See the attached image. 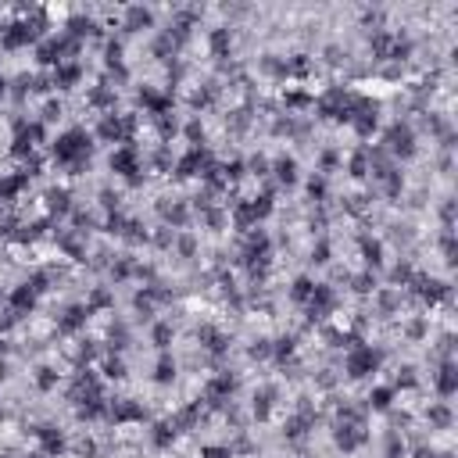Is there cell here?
Wrapping results in <instances>:
<instances>
[{
    "mask_svg": "<svg viewBox=\"0 0 458 458\" xmlns=\"http://www.w3.org/2000/svg\"><path fill=\"white\" fill-rule=\"evenodd\" d=\"M372 404H376V408H387V404H390V390H376V394H372Z\"/></svg>",
    "mask_w": 458,
    "mask_h": 458,
    "instance_id": "obj_24",
    "label": "cell"
},
{
    "mask_svg": "<svg viewBox=\"0 0 458 458\" xmlns=\"http://www.w3.org/2000/svg\"><path fill=\"white\" fill-rule=\"evenodd\" d=\"M108 376H126V369H122V362H108Z\"/></svg>",
    "mask_w": 458,
    "mask_h": 458,
    "instance_id": "obj_26",
    "label": "cell"
},
{
    "mask_svg": "<svg viewBox=\"0 0 458 458\" xmlns=\"http://www.w3.org/2000/svg\"><path fill=\"white\" fill-rule=\"evenodd\" d=\"M329 308H333L329 286H315V290H312V315H326Z\"/></svg>",
    "mask_w": 458,
    "mask_h": 458,
    "instance_id": "obj_4",
    "label": "cell"
},
{
    "mask_svg": "<svg viewBox=\"0 0 458 458\" xmlns=\"http://www.w3.org/2000/svg\"><path fill=\"white\" fill-rule=\"evenodd\" d=\"M32 301H36V290L25 283V286H18L15 294H11V308H15V315L18 312H25V308H32Z\"/></svg>",
    "mask_w": 458,
    "mask_h": 458,
    "instance_id": "obj_6",
    "label": "cell"
},
{
    "mask_svg": "<svg viewBox=\"0 0 458 458\" xmlns=\"http://www.w3.org/2000/svg\"><path fill=\"white\" fill-rule=\"evenodd\" d=\"M39 440H43V447H47V454H58V451L65 447V440H61V433H58V430H50V426H39Z\"/></svg>",
    "mask_w": 458,
    "mask_h": 458,
    "instance_id": "obj_7",
    "label": "cell"
},
{
    "mask_svg": "<svg viewBox=\"0 0 458 458\" xmlns=\"http://www.w3.org/2000/svg\"><path fill=\"white\" fill-rule=\"evenodd\" d=\"M454 387H458L454 369H451V365H444V372H440V394H454Z\"/></svg>",
    "mask_w": 458,
    "mask_h": 458,
    "instance_id": "obj_14",
    "label": "cell"
},
{
    "mask_svg": "<svg viewBox=\"0 0 458 458\" xmlns=\"http://www.w3.org/2000/svg\"><path fill=\"white\" fill-rule=\"evenodd\" d=\"M50 208H54V212H68V193L54 190V193H50Z\"/></svg>",
    "mask_w": 458,
    "mask_h": 458,
    "instance_id": "obj_22",
    "label": "cell"
},
{
    "mask_svg": "<svg viewBox=\"0 0 458 458\" xmlns=\"http://www.w3.org/2000/svg\"><path fill=\"white\" fill-rule=\"evenodd\" d=\"M212 43H215V50H219V54H222V50H226V32H222V29H219V32H215V39H212Z\"/></svg>",
    "mask_w": 458,
    "mask_h": 458,
    "instance_id": "obj_29",
    "label": "cell"
},
{
    "mask_svg": "<svg viewBox=\"0 0 458 458\" xmlns=\"http://www.w3.org/2000/svg\"><path fill=\"white\" fill-rule=\"evenodd\" d=\"M54 383V372L50 369H43V376H39V387H50Z\"/></svg>",
    "mask_w": 458,
    "mask_h": 458,
    "instance_id": "obj_30",
    "label": "cell"
},
{
    "mask_svg": "<svg viewBox=\"0 0 458 458\" xmlns=\"http://www.w3.org/2000/svg\"><path fill=\"white\" fill-rule=\"evenodd\" d=\"M154 340H158V347H169V340H172V329H169V326H158V329H154Z\"/></svg>",
    "mask_w": 458,
    "mask_h": 458,
    "instance_id": "obj_23",
    "label": "cell"
},
{
    "mask_svg": "<svg viewBox=\"0 0 458 458\" xmlns=\"http://www.w3.org/2000/svg\"><path fill=\"white\" fill-rule=\"evenodd\" d=\"M351 169H354V176H362V172H365V158H362V154L354 158V165H351Z\"/></svg>",
    "mask_w": 458,
    "mask_h": 458,
    "instance_id": "obj_31",
    "label": "cell"
},
{
    "mask_svg": "<svg viewBox=\"0 0 458 458\" xmlns=\"http://www.w3.org/2000/svg\"><path fill=\"white\" fill-rule=\"evenodd\" d=\"M376 362H380V358H376V351H372V347H354V354L347 358V372H351V376H365V372L376 369Z\"/></svg>",
    "mask_w": 458,
    "mask_h": 458,
    "instance_id": "obj_2",
    "label": "cell"
},
{
    "mask_svg": "<svg viewBox=\"0 0 458 458\" xmlns=\"http://www.w3.org/2000/svg\"><path fill=\"white\" fill-rule=\"evenodd\" d=\"M204 458H229V451H226V447H208Z\"/></svg>",
    "mask_w": 458,
    "mask_h": 458,
    "instance_id": "obj_28",
    "label": "cell"
},
{
    "mask_svg": "<svg viewBox=\"0 0 458 458\" xmlns=\"http://www.w3.org/2000/svg\"><path fill=\"white\" fill-rule=\"evenodd\" d=\"M430 419L444 426V423H447V408H433V412H430Z\"/></svg>",
    "mask_w": 458,
    "mask_h": 458,
    "instance_id": "obj_27",
    "label": "cell"
},
{
    "mask_svg": "<svg viewBox=\"0 0 458 458\" xmlns=\"http://www.w3.org/2000/svg\"><path fill=\"white\" fill-rule=\"evenodd\" d=\"M204 161H208L204 150H190V154L179 161V176H193V169H197V165H204Z\"/></svg>",
    "mask_w": 458,
    "mask_h": 458,
    "instance_id": "obj_9",
    "label": "cell"
},
{
    "mask_svg": "<svg viewBox=\"0 0 458 458\" xmlns=\"http://www.w3.org/2000/svg\"><path fill=\"white\" fill-rule=\"evenodd\" d=\"M229 390H233V380H229V376H219L212 387H208V394H212V397H222V394H229Z\"/></svg>",
    "mask_w": 458,
    "mask_h": 458,
    "instance_id": "obj_17",
    "label": "cell"
},
{
    "mask_svg": "<svg viewBox=\"0 0 458 458\" xmlns=\"http://www.w3.org/2000/svg\"><path fill=\"white\" fill-rule=\"evenodd\" d=\"M86 150H90V136L82 133V129H72V133H65L54 143V154L61 161H79V158H86Z\"/></svg>",
    "mask_w": 458,
    "mask_h": 458,
    "instance_id": "obj_1",
    "label": "cell"
},
{
    "mask_svg": "<svg viewBox=\"0 0 458 458\" xmlns=\"http://www.w3.org/2000/svg\"><path fill=\"white\" fill-rule=\"evenodd\" d=\"M79 79V68H61L58 72V82H75Z\"/></svg>",
    "mask_w": 458,
    "mask_h": 458,
    "instance_id": "obj_25",
    "label": "cell"
},
{
    "mask_svg": "<svg viewBox=\"0 0 458 458\" xmlns=\"http://www.w3.org/2000/svg\"><path fill=\"white\" fill-rule=\"evenodd\" d=\"M337 444H340L344 451H351V447H358V444H362V433H354L351 426H344V430L337 433Z\"/></svg>",
    "mask_w": 458,
    "mask_h": 458,
    "instance_id": "obj_12",
    "label": "cell"
},
{
    "mask_svg": "<svg viewBox=\"0 0 458 458\" xmlns=\"http://www.w3.org/2000/svg\"><path fill=\"white\" fill-rule=\"evenodd\" d=\"M111 169H118V172H126V176H133V172H136V154H133V147H126V150H118V154L111 158Z\"/></svg>",
    "mask_w": 458,
    "mask_h": 458,
    "instance_id": "obj_5",
    "label": "cell"
},
{
    "mask_svg": "<svg viewBox=\"0 0 458 458\" xmlns=\"http://www.w3.org/2000/svg\"><path fill=\"white\" fill-rule=\"evenodd\" d=\"M22 186H25V176H11V179H4V183H0V200L11 197V193H18Z\"/></svg>",
    "mask_w": 458,
    "mask_h": 458,
    "instance_id": "obj_13",
    "label": "cell"
},
{
    "mask_svg": "<svg viewBox=\"0 0 458 458\" xmlns=\"http://www.w3.org/2000/svg\"><path fill=\"white\" fill-rule=\"evenodd\" d=\"M276 172H279V179H283V183H290V179H294V161H290V158H283V161L276 165Z\"/></svg>",
    "mask_w": 458,
    "mask_h": 458,
    "instance_id": "obj_19",
    "label": "cell"
},
{
    "mask_svg": "<svg viewBox=\"0 0 458 458\" xmlns=\"http://www.w3.org/2000/svg\"><path fill=\"white\" fill-rule=\"evenodd\" d=\"M200 340H204V347H208V351H222V347H226V340L219 337V333H215L212 326H204V329H200Z\"/></svg>",
    "mask_w": 458,
    "mask_h": 458,
    "instance_id": "obj_11",
    "label": "cell"
},
{
    "mask_svg": "<svg viewBox=\"0 0 458 458\" xmlns=\"http://www.w3.org/2000/svg\"><path fill=\"white\" fill-rule=\"evenodd\" d=\"M36 25H29V22H22V25H11V32H4V47H22V43H29V39H36Z\"/></svg>",
    "mask_w": 458,
    "mask_h": 458,
    "instance_id": "obj_3",
    "label": "cell"
},
{
    "mask_svg": "<svg viewBox=\"0 0 458 458\" xmlns=\"http://www.w3.org/2000/svg\"><path fill=\"white\" fill-rule=\"evenodd\" d=\"M86 315H90L86 308H72V312L65 315V322H61V329H79V326H82V319H86Z\"/></svg>",
    "mask_w": 458,
    "mask_h": 458,
    "instance_id": "obj_15",
    "label": "cell"
},
{
    "mask_svg": "<svg viewBox=\"0 0 458 458\" xmlns=\"http://www.w3.org/2000/svg\"><path fill=\"white\" fill-rule=\"evenodd\" d=\"M115 419H143V408L133 401H122V404H115Z\"/></svg>",
    "mask_w": 458,
    "mask_h": 458,
    "instance_id": "obj_10",
    "label": "cell"
},
{
    "mask_svg": "<svg viewBox=\"0 0 458 458\" xmlns=\"http://www.w3.org/2000/svg\"><path fill=\"white\" fill-rule=\"evenodd\" d=\"M32 458H43V454H32Z\"/></svg>",
    "mask_w": 458,
    "mask_h": 458,
    "instance_id": "obj_32",
    "label": "cell"
},
{
    "mask_svg": "<svg viewBox=\"0 0 458 458\" xmlns=\"http://www.w3.org/2000/svg\"><path fill=\"white\" fill-rule=\"evenodd\" d=\"M172 372H176V365H172L169 358H161V362H158V380H161V383H169V380H172Z\"/></svg>",
    "mask_w": 458,
    "mask_h": 458,
    "instance_id": "obj_18",
    "label": "cell"
},
{
    "mask_svg": "<svg viewBox=\"0 0 458 458\" xmlns=\"http://www.w3.org/2000/svg\"><path fill=\"white\" fill-rule=\"evenodd\" d=\"M147 22H150V15H147L143 8H133V11H129V25H133V29H140V25H147Z\"/></svg>",
    "mask_w": 458,
    "mask_h": 458,
    "instance_id": "obj_20",
    "label": "cell"
},
{
    "mask_svg": "<svg viewBox=\"0 0 458 458\" xmlns=\"http://www.w3.org/2000/svg\"><path fill=\"white\" fill-rule=\"evenodd\" d=\"M100 136H104V140H118V136H122V122H118V118H104Z\"/></svg>",
    "mask_w": 458,
    "mask_h": 458,
    "instance_id": "obj_16",
    "label": "cell"
},
{
    "mask_svg": "<svg viewBox=\"0 0 458 458\" xmlns=\"http://www.w3.org/2000/svg\"><path fill=\"white\" fill-rule=\"evenodd\" d=\"M390 147H394V150H401V154H408V150H412V133H408V129H401V126H397V129H390Z\"/></svg>",
    "mask_w": 458,
    "mask_h": 458,
    "instance_id": "obj_8",
    "label": "cell"
},
{
    "mask_svg": "<svg viewBox=\"0 0 458 458\" xmlns=\"http://www.w3.org/2000/svg\"><path fill=\"white\" fill-rule=\"evenodd\" d=\"M312 290H315V286H312L308 279H297V283H294V297L304 301V297H312Z\"/></svg>",
    "mask_w": 458,
    "mask_h": 458,
    "instance_id": "obj_21",
    "label": "cell"
}]
</instances>
